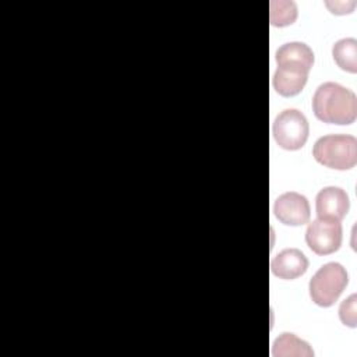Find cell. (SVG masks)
Segmentation results:
<instances>
[{
  "instance_id": "1",
  "label": "cell",
  "mask_w": 357,
  "mask_h": 357,
  "mask_svg": "<svg viewBox=\"0 0 357 357\" xmlns=\"http://www.w3.org/2000/svg\"><path fill=\"white\" fill-rule=\"evenodd\" d=\"M312 112L324 123L351 124L357 117L356 93L337 82H324L312 96Z\"/></svg>"
},
{
  "instance_id": "9",
  "label": "cell",
  "mask_w": 357,
  "mask_h": 357,
  "mask_svg": "<svg viewBox=\"0 0 357 357\" xmlns=\"http://www.w3.org/2000/svg\"><path fill=\"white\" fill-rule=\"evenodd\" d=\"M308 268L307 257L297 248H286L271 261L272 273L283 280H293L304 275Z\"/></svg>"
},
{
  "instance_id": "3",
  "label": "cell",
  "mask_w": 357,
  "mask_h": 357,
  "mask_svg": "<svg viewBox=\"0 0 357 357\" xmlns=\"http://www.w3.org/2000/svg\"><path fill=\"white\" fill-rule=\"evenodd\" d=\"M347 283L349 275L343 265L337 262H328L311 278L308 283L310 297L319 307H331L336 303Z\"/></svg>"
},
{
  "instance_id": "8",
  "label": "cell",
  "mask_w": 357,
  "mask_h": 357,
  "mask_svg": "<svg viewBox=\"0 0 357 357\" xmlns=\"http://www.w3.org/2000/svg\"><path fill=\"white\" fill-rule=\"evenodd\" d=\"M308 73L310 70L300 66L280 64L273 73L272 85L279 95L284 98L294 96L300 93L305 86L308 79Z\"/></svg>"
},
{
  "instance_id": "10",
  "label": "cell",
  "mask_w": 357,
  "mask_h": 357,
  "mask_svg": "<svg viewBox=\"0 0 357 357\" xmlns=\"http://www.w3.org/2000/svg\"><path fill=\"white\" fill-rule=\"evenodd\" d=\"M278 66L291 64L311 70L314 64V53L311 47L303 42H289L282 45L275 54Z\"/></svg>"
},
{
  "instance_id": "7",
  "label": "cell",
  "mask_w": 357,
  "mask_h": 357,
  "mask_svg": "<svg viewBox=\"0 0 357 357\" xmlns=\"http://www.w3.org/2000/svg\"><path fill=\"white\" fill-rule=\"evenodd\" d=\"M350 208V201L347 192L335 185L324 187L319 190L315 198V211L317 216L321 219H333L342 220Z\"/></svg>"
},
{
  "instance_id": "15",
  "label": "cell",
  "mask_w": 357,
  "mask_h": 357,
  "mask_svg": "<svg viewBox=\"0 0 357 357\" xmlns=\"http://www.w3.org/2000/svg\"><path fill=\"white\" fill-rule=\"evenodd\" d=\"M325 6L331 10L332 14H337V15H342V14H349L353 11L354 6H356V1H325Z\"/></svg>"
},
{
  "instance_id": "14",
  "label": "cell",
  "mask_w": 357,
  "mask_h": 357,
  "mask_svg": "<svg viewBox=\"0 0 357 357\" xmlns=\"http://www.w3.org/2000/svg\"><path fill=\"white\" fill-rule=\"evenodd\" d=\"M356 304H357V296L351 294L346 300L342 301L339 307V318L343 325L356 328L357 326V312H356Z\"/></svg>"
},
{
  "instance_id": "11",
  "label": "cell",
  "mask_w": 357,
  "mask_h": 357,
  "mask_svg": "<svg viewBox=\"0 0 357 357\" xmlns=\"http://www.w3.org/2000/svg\"><path fill=\"white\" fill-rule=\"evenodd\" d=\"M272 356L273 357H311L314 356V350L310 344L296 336L294 333L284 332L278 336L272 344Z\"/></svg>"
},
{
  "instance_id": "6",
  "label": "cell",
  "mask_w": 357,
  "mask_h": 357,
  "mask_svg": "<svg viewBox=\"0 0 357 357\" xmlns=\"http://www.w3.org/2000/svg\"><path fill=\"white\" fill-rule=\"evenodd\" d=\"M273 213L283 225L301 226L310 222L311 208L304 195L296 191H287L276 198L273 204Z\"/></svg>"
},
{
  "instance_id": "13",
  "label": "cell",
  "mask_w": 357,
  "mask_h": 357,
  "mask_svg": "<svg viewBox=\"0 0 357 357\" xmlns=\"http://www.w3.org/2000/svg\"><path fill=\"white\" fill-rule=\"evenodd\" d=\"M297 6L293 1H271V24L286 26L296 21Z\"/></svg>"
},
{
  "instance_id": "2",
  "label": "cell",
  "mask_w": 357,
  "mask_h": 357,
  "mask_svg": "<svg viewBox=\"0 0 357 357\" xmlns=\"http://www.w3.org/2000/svg\"><path fill=\"white\" fill-rule=\"evenodd\" d=\"M312 156L326 167L349 170L357 163V139L346 134L324 135L315 141Z\"/></svg>"
},
{
  "instance_id": "4",
  "label": "cell",
  "mask_w": 357,
  "mask_h": 357,
  "mask_svg": "<svg viewBox=\"0 0 357 357\" xmlns=\"http://www.w3.org/2000/svg\"><path fill=\"white\" fill-rule=\"evenodd\" d=\"M310 132L307 117L297 109L280 112L272 124V134L276 144L287 151H297L304 146Z\"/></svg>"
},
{
  "instance_id": "12",
  "label": "cell",
  "mask_w": 357,
  "mask_h": 357,
  "mask_svg": "<svg viewBox=\"0 0 357 357\" xmlns=\"http://www.w3.org/2000/svg\"><path fill=\"white\" fill-rule=\"evenodd\" d=\"M332 57L339 68L347 73H357V40L343 38L332 46Z\"/></svg>"
},
{
  "instance_id": "5",
  "label": "cell",
  "mask_w": 357,
  "mask_h": 357,
  "mask_svg": "<svg viewBox=\"0 0 357 357\" xmlns=\"http://www.w3.org/2000/svg\"><path fill=\"white\" fill-rule=\"evenodd\" d=\"M342 225L333 219H315L308 223L305 243L317 255H328L339 250L342 244Z\"/></svg>"
}]
</instances>
